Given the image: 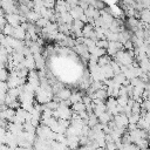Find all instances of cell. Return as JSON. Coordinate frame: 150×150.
<instances>
[{
    "mask_svg": "<svg viewBox=\"0 0 150 150\" xmlns=\"http://www.w3.org/2000/svg\"><path fill=\"white\" fill-rule=\"evenodd\" d=\"M68 13H69L70 16L73 18V20H79L80 16L83 14V9H81L79 6H76V7H74V8H70Z\"/></svg>",
    "mask_w": 150,
    "mask_h": 150,
    "instance_id": "8992f818",
    "label": "cell"
},
{
    "mask_svg": "<svg viewBox=\"0 0 150 150\" xmlns=\"http://www.w3.org/2000/svg\"><path fill=\"white\" fill-rule=\"evenodd\" d=\"M128 101H129V97H128V96H118V97H116L117 104H118L120 107H122V108H124V107L127 105Z\"/></svg>",
    "mask_w": 150,
    "mask_h": 150,
    "instance_id": "5bb4252c",
    "label": "cell"
},
{
    "mask_svg": "<svg viewBox=\"0 0 150 150\" xmlns=\"http://www.w3.org/2000/svg\"><path fill=\"white\" fill-rule=\"evenodd\" d=\"M8 79V71L6 69H0V81L6 82Z\"/></svg>",
    "mask_w": 150,
    "mask_h": 150,
    "instance_id": "2e32d148",
    "label": "cell"
},
{
    "mask_svg": "<svg viewBox=\"0 0 150 150\" xmlns=\"http://www.w3.org/2000/svg\"><path fill=\"white\" fill-rule=\"evenodd\" d=\"M139 18H141L142 22L149 23V21H150V11L149 9H142L139 12Z\"/></svg>",
    "mask_w": 150,
    "mask_h": 150,
    "instance_id": "9c48e42d",
    "label": "cell"
},
{
    "mask_svg": "<svg viewBox=\"0 0 150 150\" xmlns=\"http://www.w3.org/2000/svg\"><path fill=\"white\" fill-rule=\"evenodd\" d=\"M5 19H6V23L12 27H16L20 25V15L19 14H5Z\"/></svg>",
    "mask_w": 150,
    "mask_h": 150,
    "instance_id": "7a4b0ae2",
    "label": "cell"
},
{
    "mask_svg": "<svg viewBox=\"0 0 150 150\" xmlns=\"http://www.w3.org/2000/svg\"><path fill=\"white\" fill-rule=\"evenodd\" d=\"M25 18L27 19V20H26L27 22H29V23H35V22H36L41 16H40L38 13H35L34 11H29V12L25 15Z\"/></svg>",
    "mask_w": 150,
    "mask_h": 150,
    "instance_id": "52a82bcc",
    "label": "cell"
},
{
    "mask_svg": "<svg viewBox=\"0 0 150 150\" xmlns=\"http://www.w3.org/2000/svg\"><path fill=\"white\" fill-rule=\"evenodd\" d=\"M117 86H123V83L125 82V76L122 74V73H120V74H117V75H114L112 76V79H111Z\"/></svg>",
    "mask_w": 150,
    "mask_h": 150,
    "instance_id": "8fae6325",
    "label": "cell"
},
{
    "mask_svg": "<svg viewBox=\"0 0 150 150\" xmlns=\"http://www.w3.org/2000/svg\"><path fill=\"white\" fill-rule=\"evenodd\" d=\"M98 122H97V117L94 115V114H90V115H88V120H87V125L91 129L93 127H95L96 124H97Z\"/></svg>",
    "mask_w": 150,
    "mask_h": 150,
    "instance_id": "7c38bea8",
    "label": "cell"
},
{
    "mask_svg": "<svg viewBox=\"0 0 150 150\" xmlns=\"http://www.w3.org/2000/svg\"><path fill=\"white\" fill-rule=\"evenodd\" d=\"M6 129L5 128H2V127H0V139L2 138V137H5V135H6Z\"/></svg>",
    "mask_w": 150,
    "mask_h": 150,
    "instance_id": "ac0fdd59",
    "label": "cell"
},
{
    "mask_svg": "<svg viewBox=\"0 0 150 150\" xmlns=\"http://www.w3.org/2000/svg\"><path fill=\"white\" fill-rule=\"evenodd\" d=\"M112 115H110L109 112H103V114H101L98 117H97V122L100 123V124H102V125H107L110 121H112Z\"/></svg>",
    "mask_w": 150,
    "mask_h": 150,
    "instance_id": "5b68a950",
    "label": "cell"
},
{
    "mask_svg": "<svg viewBox=\"0 0 150 150\" xmlns=\"http://www.w3.org/2000/svg\"><path fill=\"white\" fill-rule=\"evenodd\" d=\"M112 122L115 123L116 127L123 128V129H127V127H128V124H129L128 117H127L124 114H118V115L114 116V117H112Z\"/></svg>",
    "mask_w": 150,
    "mask_h": 150,
    "instance_id": "6da1fadb",
    "label": "cell"
},
{
    "mask_svg": "<svg viewBox=\"0 0 150 150\" xmlns=\"http://www.w3.org/2000/svg\"><path fill=\"white\" fill-rule=\"evenodd\" d=\"M43 7L47 9H54L55 7V1H42Z\"/></svg>",
    "mask_w": 150,
    "mask_h": 150,
    "instance_id": "e0dca14e",
    "label": "cell"
},
{
    "mask_svg": "<svg viewBox=\"0 0 150 150\" xmlns=\"http://www.w3.org/2000/svg\"><path fill=\"white\" fill-rule=\"evenodd\" d=\"M95 46H96V47H98V48H102V49H107V48H108V41H107L105 39L96 40Z\"/></svg>",
    "mask_w": 150,
    "mask_h": 150,
    "instance_id": "9a60e30c",
    "label": "cell"
},
{
    "mask_svg": "<svg viewBox=\"0 0 150 150\" xmlns=\"http://www.w3.org/2000/svg\"><path fill=\"white\" fill-rule=\"evenodd\" d=\"M83 95H84V94H83L82 91H75V93H71V94H70V97H69V102H70V104L81 102Z\"/></svg>",
    "mask_w": 150,
    "mask_h": 150,
    "instance_id": "ba28073f",
    "label": "cell"
},
{
    "mask_svg": "<svg viewBox=\"0 0 150 150\" xmlns=\"http://www.w3.org/2000/svg\"><path fill=\"white\" fill-rule=\"evenodd\" d=\"M110 62H111V57L108 56V55H103L102 57H98V60H97V66H98V67H104V66L110 64Z\"/></svg>",
    "mask_w": 150,
    "mask_h": 150,
    "instance_id": "30bf717a",
    "label": "cell"
},
{
    "mask_svg": "<svg viewBox=\"0 0 150 150\" xmlns=\"http://www.w3.org/2000/svg\"><path fill=\"white\" fill-rule=\"evenodd\" d=\"M128 26L130 27V28H132L134 29V32L137 29V26H138V22H139V20L137 19V18H128Z\"/></svg>",
    "mask_w": 150,
    "mask_h": 150,
    "instance_id": "4fadbf2b",
    "label": "cell"
},
{
    "mask_svg": "<svg viewBox=\"0 0 150 150\" xmlns=\"http://www.w3.org/2000/svg\"><path fill=\"white\" fill-rule=\"evenodd\" d=\"M66 150H71V149H69V148H66Z\"/></svg>",
    "mask_w": 150,
    "mask_h": 150,
    "instance_id": "d6986e66",
    "label": "cell"
},
{
    "mask_svg": "<svg viewBox=\"0 0 150 150\" xmlns=\"http://www.w3.org/2000/svg\"><path fill=\"white\" fill-rule=\"evenodd\" d=\"M12 36H13L14 39H16V40L23 41L25 38H26V30H25L23 28H21V26L19 25V26L14 27V29H13V35H12Z\"/></svg>",
    "mask_w": 150,
    "mask_h": 150,
    "instance_id": "3957f363",
    "label": "cell"
},
{
    "mask_svg": "<svg viewBox=\"0 0 150 150\" xmlns=\"http://www.w3.org/2000/svg\"><path fill=\"white\" fill-rule=\"evenodd\" d=\"M23 66H25V68H26L28 71H29V70H36V69H35L34 57H33V55H32V54L25 57V60H23Z\"/></svg>",
    "mask_w": 150,
    "mask_h": 150,
    "instance_id": "277c9868",
    "label": "cell"
}]
</instances>
